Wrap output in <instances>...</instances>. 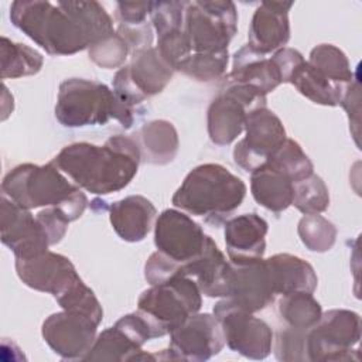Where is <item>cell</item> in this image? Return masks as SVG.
<instances>
[{"mask_svg": "<svg viewBox=\"0 0 362 362\" xmlns=\"http://www.w3.org/2000/svg\"><path fill=\"white\" fill-rule=\"evenodd\" d=\"M51 163L79 188L95 195H109L132 182L141 156L133 137L116 134L102 146L71 143Z\"/></svg>", "mask_w": 362, "mask_h": 362, "instance_id": "cell-1", "label": "cell"}, {"mask_svg": "<svg viewBox=\"0 0 362 362\" xmlns=\"http://www.w3.org/2000/svg\"><path fill=\"white\" fill-rule=\"evenodd\" d=\"M1 195L30 211L58 206L69 222L79 219L88 206L85 192L68 181L51 161L44 165L24 163L13 167L1 181Z\"/></svg>", "mask_w": 362, "mask_h": 362, "instance_id": "cell-2", "label": "cell"}, {"mask_svg": "<svg viewBox=\"0 0 362 362\" xmlns=\"http://www.w3.org/2000/svg\"><path fill=\"white\" fill-rule=\"evenodd\" d=\"M246 184L226 167L205 163L194 167L173 195V205L187 214L205 218L214 226L235 212L246 197Z\"/></svg>", "mask_w": 362, "mask_h": 362, "instance_id": "cell-3", "label": "cell"}, {"mask_svg": "<svg viewBox=\"0 0 362 362\" xmlns=\"http://www.w3.org/2000/svg\"><path fill=\"white\" fill-rule=\"evenodd\" d=\"M10 20L49 55H74L92 45L79 20L62 1L17 0L10 6Z\"/></svg>", "mask_w": 362, "mask_h": 362, "instance_id": "cell-4", "label": "cell"}, {"mask_svg": "<svg viewBox=\"0 0 362 362\" xmlns=\"http://www.w3.org/2000/svg\"><path fill=\"white\" fill-rule=\"evenodd\" d=\"M54 112L64 127L103 126L115 119L124 129L132 127L139 113L122 103L106 83L83 78H69L59 83Z\"/></svg>", "mask_w": 362, "mask_h": 362, "instance_id": "cell-5", "label": "cell"}, {"mask_svg": "<svg viewBox=\"0 0 362 362\" xmlns=\"http://www.w3.org/2000/svg\"><path fill=\"white\" fill-rule=\"evenodd\" d=\"M202 305V293L191 277L177 276L151 284L137 300L141 311L156 329L157 337L168 335Z\"/></svg>", "mask_w": 362, "mask_h": 362, "instance_id": "cell-6", "label": "cell"}, {"mask_svg": "<svg viewBox=\"0 0 362 362\" xmlns=\"http://www.w3.org/2000/svg\"><path fill=\"white\" fill-rule=\"evenodd\" d=\"M184 31L192 54L228 51L238 33V10L229 0L187 1Z\"/></svg>", "mask_w": 362, "mask_h": 362, "instance_id": "cell-7", "label": "cell"}, {"mask_svg": "<svg viewBox=\"0 0 362 362\" xmlns=\"http://www.w3.org/2000/svg\"><path fill=\"white\" fill-rule=\"evenodd\" d=\"M361 317L344 308L328 310L305 332V362L359 361Z\"/></svg>", "mask_w": 362, "mask_h": 362, "instance_id": "cell-8", "label": "cell"}, {"mask_svg": "<svg viewBox=\"0 0 362 362\" xmlns=\"http://www.w3.org/2000/svg\"><path fill=\"white\" fill-rule=\"evenodd\" d=\"M218 318L225 345L249 359H264L273 346V331L266 321L256 317L228 298H221L212 310Z\"/></svg>", "mask_w": 362, "mask_h": 362, "instance_id": "cell-9", "label": "cell"}, {"mask_svg": "<svg viewBox=\"0 0 362 362\" xmlns=\"http://www.w3.org/2000/svg\"><path fill=\"white\" fill-rule=\"evenodd\" d=\"M225 337L218 318L209 313H195L170 332V346L156 359H181L204 362L218 355Z\"/></svg>", "mask_w": 362, "mask_h": 362, "instance_id": "cell-10", "label": "cell"}, {"mask_svg": "<svg viewBox=\"0 0 362 362\" xmlns=\"http://www.w3.org/2000/svg\"><path fill=\"white\" fill-rule=\"evenodd\" d=\"M287 139L280 117L267 106L252 110L245 122V137L233 147V161L243 171L253 173L264 165Z\"/></svg>", "mask_w": 362, "mask_h": 362, "instance_id": "cell-11", "label": "cell"}, {"mask_svg": "<svg viewBox=\"0 0 362 362\" xmlns=\"http://www.w3.org/2000/svg\"><path fill=\"white\" fill-rule=\"evenodd\" d=\"M208 238L199 223L177 208L164 209L154 223L157 250L180 266L199 257Z\"/></svg>", "mask_w": 362, "mask_h": 362, "instance_id": "cell-12", "label": "cell"}, {"mask_svg": "<svg viewBox=\"0 0 362 362\" xmlns=\"http://www.w3.org/2000/svg\"><path fill=\"white\" fill-rule=\"evenodd\" d=\"M98 325L83 314L62 310L44 320L41 335L54 354L62 359H83L98 337Z\"/></svg>", "mask_w": 362, "mask_h": 362, "instance_id": "cell-13", "label": "cell"}, {"mask_svg": "<svg viewBox=\"0 0 362 362\" xmlns=\"http://www.w3.org/2000/svg\"><path fill=\"white\" fill-rule=\"evenodd\" d=\"M0 214L1 242L16 259H30L48 250L51 246L48 235L30 209L1 195Z\"/></svg>", "mask_w": 362, "mask_h": 362, "instance_id": "cell-14", "label": "cell"}, {"mask_svg": "<svg viewBox=\"0 0 362 362\" xmlns=\"http://www.w3.org/2000/svg\"><path fill=\"white\" fill-rule=\"evenodd\" d=\"M226 297L238 307L257 313L270 305L276 294L264 259L230 262Z\"/></svg>", "mask_w": 362, "mask_h": 362, "instance_id": "cell-15", "label": "cell"}, {"mask_svg": "<svg viewBox=\"0 0 362 362\" xmlns=\"http://www.w3.org/2000/svg\"><path fill=\"white\" fill-rule=\"evenodd\" d=\"M16 273L27 287L58 297L81 276L72 262L61 255L47 250L30 259H16Z\"/></svg>", "mask_w": 362, "mask_h": 362, "instance_id": "cell-16", "label": "cell"}, {"mask_svg": "<svg viewBox=\"0 0 362 362\" xmlns=\"http://www.w3.org/2000/svg\"><path fill=\"white\" fill-rule=\"evenodd\" d=\"M293 4V1H262L252 16L246 45L260 55L283 48L290 40L288 11Z\"/></svg>", "mask_w": 362, "mask_h": 362, "instance_id": "cell-17", "label": "cell"}, {"mask_svg": "<svg viewBox=\"0 0 362 362\" xmlns=\"http://www.w3.org/2000/svg\"><path fill=\"white\" fill-rule=\"evenodd\" d=\"M252 109L230 89L222 88L211 100L206 112L209 140L218 146L233 143L245 130V122Z\"/></svg>", "mask_w": 362, "mask_h": 362, "instance_id": "cell-18", "label": "cell"}, {"mask_svg": "<svg viewBox=\"0 0 362 362\" xmlns=\"http://www.w3.org/2000/svg\"><path fill=\"white\" fill-rule=\"evenodd\" d=\"M267 222L256 212L242 214L225 221V245L230 262L262 259L266 250Z\"/></svg>", "mask_w": 362, "mask_h": 362, "instance_id": "cell-19", "label": "cell"}, {"mask_svg": "<svg viewBox=\"0 0 362 362\" xmlns=\"http://www.w3.org/2000/svg\"><path fill=\"white\" fill-rule=\"evenodd\" d=\"M157 209L143 195H129L109 206V221L116 235L130 243L141 242L156 223Z\"/></svg>", "mask_w": 362, "mask_h": 362, "instance_id": "cell-20", "label": "cell"}, {"mask_svg": "<svg viewBox=\"0 0 362 362\" xmlns=\"http://www.w3.org/2000/svg\"><path fill=\"white\" fill-rule=\"evenodd\" d=\"M229 260L209 236L202 255L180 266V276L191 277L198 284L201 293L212 298H225L228 291Z\"/></svg>", "mask_w": 362, "mask_h": 362, "instance_id": "cell-21", "label": "cell"}, {"mask_svg": "<svg viewBox=\"0 0 362 362\" xmlns=\"http://www.w3.org/2000/svg\"><path fill=\"white\" fill-rule=\"evenodd\" d=\"M223 83L247 85L267 95L283 82L280 71L272 58L243 45L233 54L232 69L223 76Z\"/></svg>", "mask_w": 362, "mask_h": 362, "instance_id": "cell-22", "label": "cell"}, {"mask_svg": "<svg viewBox=\"0 0 362 362\" xmlns=\"http://www.w3.org/2000/svg\"><path fill=\"white\" fill-rule=\"evenodd\" d=\"M264 262L276 296L315 291L318 284L317 273L304 259L290 253H277L264 259Z\"/></svg>", "mask_w": 362, "mask_h": 362, "instance_id": "cell-23", "label": "cell"}, {"mask_svg": "<svg viewBox=\"0 0 362 362\" xmlns=\"http://www.w3.org/2000/svg\"><path fill=\"white\" fill-rule=\"evenodd\" d=\"M126 68L133 85L144 99L163 92L175 72L156 47L132 52Z\"/></svg>", "mask_w": 362, "mask_h": 362, "instance_id": "cell-24", "label": "cell"}, {"mask_svg": "<svg viewBox=\"0 0 362 362\" xmlns=\"http://www.w3.org/2000/svg\"><path fill=\"white\" fill-rule=\"evenodd\" d=\"M134 140L139 146L141 161L153 165H165L174 161L180 147L177 129L164 119L143 124Z\"/></svg>", "mask_w": 362, "mask_h": 362, "instance_id": "cell-25", "label": "cell"}, {"mask_svg": "<svg viewBox=\"0 0 362 362\" xmlns=\"http://www.w3.org/2000/svg\"><path fill=\"white\" fill-rule=\"evenodd\" d=\"M253 199L267 211L283 212L293 204L294 182L269 164L250 173Z\"/></svg>", "mask_w": 362, "mask_h": 362, "instance_id": "cell-26", "label": "cell"}, {"mask_svg": "<svg viewBox=\"0 0 362 362\" xmlns=\"http://www.w3.org/2000/svg\"><path fill=\"white\" fill-rule=\"evenodd\" d=\"M154 361V355L147 354L127 334L116 325L103 329L95 339L83 361Z\"/></svg>", "mask_w": 362, "mask_h": 362, "instance_id": "cell-27", "label": "cell"}, {"mask_svg": "<svg viewBox=\"0 0 362 362\" xmlns=\"http://www.w3.org/2000/svg\"><path fill=\"white\" fill-rule=\"evenodd\" d=\"M291 83L303 96L322 106H339L346 88L325 78L307 61H304L290 76Z\"/></svg>", "mask_w": 362, "mask_h": 362, "instance_id": "cell-28", "label": "cell"}, {"mask_svg": "<svg viewBox=\"0 0 362 362\" xmlns=\"http://www.w3.org/2000/svg\"><path fill=\"white\" fill-rule=\"evenodd\" d=\"M0 61L1 79L31 76L38 74L44 65V58L37 49L21 42H14L7 37H1Z\"/></svg>", "mask_w": 362, "mask_h": 362, "instance_id": "cell-29", "label": "cell"}, {"mask_svg": "<svg viewBox=\"0 0 362 362\" xmlns=\"http://www.w3.org/2000/svg\"><path fill=\"white\" fill-rule=\"evenodd\" d=\"M279 315L287 327L308 329L314 327L321 314V305L314 298L313 293L296 291L284 294L279 300Z\"/></svg>", "mask_w": 362, "mask_h": 362, "instance_id": "cell-30", "label": "cell"}, {"mask_svg": "<svg viewBox=\"0 0 362 362\" xmlns=\"http://www.w3.org/2000/svg\"><path fill=\"white\" fill-rule=\"evenodd\" d=\"M307 62L331 82L338 85L348 86L358 78L352 71L345 52L332 44H320L314 47Z\"/></svg>", "mask_w": 362, "mask_h": 362, "instance_id": "cell-31", "label": "cell"}, {"mask_svg": "<svg viewBox=\"0 0 362 362\" xmlns=\"http://www.w3.org/2000/svg\"><path fill=\"white\" fill-rule=\"evenodd\" d=\"M266 164L287 175L293 182H297L314 174V164L311 163L308 156L296 140L288 137L272 154Z\"/></svg>", "mask_w": 362, "mask_h": 362, "instance_id": "cell-32", "label": "cell"}, {"mask_svg": "<svg viewBox=\"0 0 362 362\" xmlns=\"http://www.w3.org/2000/svg\"><path fill=\"white\" fill-rule=\"evenodd\" d=\"M297 233L303 245L317 253H324L332 249L337 240V228L320 214L304 215L297 225Z\"/></svg>", "mask_w": 362, "mask_h": 362, "instance_id": "cell-33", "label": "cell"}, {"mask_svg": "<svg viewBox=\"0 0 362 362\" xmlns=\"http://www.w3.org/2000/svg\"><path fill=\"white\" fill-rule=\"evenodd\" d=\"M301 214H321L329 206V192L324 180L311 174L310 177L294 182L293 204Z\"/></svg>", "mask_w": 362, "mask_h": 362, "instance_id": "cell-34", "label": "cell"}, {"mask_svg": "<svg viewBox=\"0 0 362 362\" xmlns=\"http://www.w3.org/2000/svg\"><path fill=\"white\" fill-rule=\"evenodd\" d=\"M59 307L65 311L83 314L92 318L95 322L100 324L103 318V308L96 298L93 290H90L82 279L74 283L62 294L55 297Z\"/></svg>", "mask_w": 362, "mask_h": 362, "instance_id": "cell-35", "label": "cell"}, {"mask_svg": "<svg viewBox=\"0 0 362 362\" xmlns=\"http://www.w3.org/2000/svg\"><path fill=\"white\" fill-rule=\"evenodd\" d=\"M228 62V51L216 54H191V57L180 66L178 72L198 82H212L226 75Z\"/></svg>", "mask_w": 362, "mask_h": 362, "instance_id": "cell-36", "label": "cell"}, {"mask_svg": "<svg viewBox=\"0 0 362 362\" xmlns=\"http://www.w3.org/2000/svg\"><path fill=\"white\" fill-rule=\"evenodd\" d=\"M129 54H132L129 45L116 31L88 48L90 61L105 69L122 66L126 62Z\"/></svg>", "mask_w": 362, "mask_h": 362, "instance_id": "cell-37", "label": "cell"}, {"mask_svg": "<svg viewBox=\"0 0 362 362\" xmlns=\"http://www.w3.org/2000/svg\"><path fill=\"white\" fill-rule=\"evenodd\" d=\"M158 54L163 59L174 69L178 71L180 66L191 57L192 51L185 35L184 28L171 30L157 35V45Z\"/></svg>", "mask_w": 362, "mask_h": 362, "instance_id": "cell-38", "label": "cell"}, {"mask_svg": "<svg viewBox=\"0 0 362 362\" xmlns=\"http://www.w3.org/2000/svg\"><path fill=\"white\" fill-rule=\"evenodd\" d=\"M305 332L303 328L286 327L277 331L274 339V355L284 362H305Z\"/></svg>", "mask_w": 362, "mask_h": 362, "instance_id": "cell-39", "label": "cell"}, {"mask_svg": "<svg viewBox=\"0 0 362 362\" xmlns=\"http://www.w3.org/2000/svg\"><path fill=\"white\" fill-rule=\"evenodd\" d=\"M187 1H151L150 23L157 35L184 28V14Z\"/></svg>", "mask_w": 362, "mask_h": 362, "instance_id": "cell-40", "label": "cell"}, {"mask_svg": "<svg viewBox=\"0 0 362 362\" xmlns=\"http://www.w3.org/2000/svg\"><path fill=\"white\" fill-rule=\"evenodd\" d=\"M35 218L38 219V222L42 225L44 230L47 232L51 246L59 243L64 239V236L68 230L69 219L65 216V214L58 206L44 208L35 215Z\"/></svg>", "mask_w": 362, "mask_h": 362, "instance_id": "cell-41", "label": "cell"}, {"mask_svg": "<svg viewBox=\"0 0 362 362\" xmlns=\"http://www.w3.org/2000/svg\"><path fill=\"white\" fill-rule=\"evenodd\" d=\"M153 25L150 21L136 25H123L116 24V33L126 41L130 48V52L141 51L153 47Z\"/></svg>", "mask_w": 362, "mask_h": 362, "instance_id": "cell-42", "label": "cell"}, {"mask_svg": "<svg viewBox=\"0 0 362 362\" xmlns=\"http://www.w3.org/2000/svg\"><path fill=\"white\" fill-rule=\"evenodd\" d=\"M151 1H119L115 10L116 24L136 25L143 24L150 17Z\"/></svg>", "mask_w": 362, "mask_h": 362, "instance_id": "cell-43", "label": "cell"}, {"mask_svg": "<svg viewBox=\"0 0 362 362\" xmlns=\"http://www.w3.org/2000/svg\"><path fill=\"white\" fill-rule=\"evenodd\" d=\"M270 58L277 65L283 83H286V82L288 83V79L293 75V72L305 61L300 51H297L294 48H288V47H283V48L277 49L276 52H273V55Z\"/></svg>", "mask_w": 362, "mask_h": 362, "instance_id": "cell-44", "label": "cell"}, {"mask_svg": "<svg viewBox=\"0 0 362 362\" xmlns=\"http://www.w3.org/2000/svg\"><path fill=\"white\" fill-rule=\"evenodd\" d=\"M361 95H359V78H356L345 90V95L341 100V106L345 109V112L348 113V117H349V124L354 126V137H355V141L356 144L359 146L358 143V132H359V110H361Z\"/></svg>", "mask_w": 362, "mask_h": 362, "instance_id": "cell-45", "label": "cell"}]
</instances>
